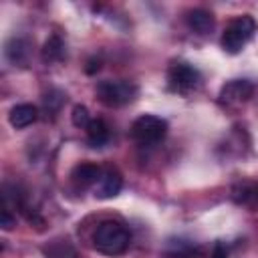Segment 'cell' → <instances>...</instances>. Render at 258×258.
Segmentation results:
<instances>
[{"mask_svg":"<svg viewBox=\"0 0 258 258\" xmlns=\"http://www.w3.org/2000/svg\"><path fill=\"white\" fill-rule=\"evenodd\" d=\"M131 234L129 230L115 220H105L97 226L93 234V246L105 256H119L129 248Z\"/></svg>","mask_w":258,"mask_h":258,"instance_id":"obj_1","label":"cell"},{"mask_svg":"<svg viewBox=\"0 0 258 258\" xmlns=\"http://www.w3.org/2000/svg\"><path fill=\"white\" fill-rule=\"evenodd\" d=\"M256 32V22L250 14H242V16H236L228 22V26L224 28L222 32V46L226 52L230 54H236L240 52L248 40L254 36Z\"/></svg>","mask_w":258,"mask_h":258,"instance_id":"obj_2","label":"cell"},{"mask_svg":"<svg viewBox=\"0 0 258 258\" xmlns=\"http://www.w3.org/2000/svg\"><path fill=\"white\" fill-rule=\"evenodd\" d=\"M97 97L107 107H121L137 97V85L131 81H101L97 85Z\"/></svg>","mask_w":258,"mask_h":258,"instance_id":"obj_3","label":"cell"},{"mask_svg":"<svg viewBox=\"0 0 258 258\" xmlns=\"http://www.w3.org/2000/svg\"><path fill=\"white\" fill-rule=\"evenodd\" d=\"M167 135V121L157 115H141L131 125V137L141 145L159 143Z\"/></svg>","mask_w":258,"mask_h":258,"instance_id":"obj_4","label":"cell"},{"mask_svg":"<svg viewBox=\"0 0 258 258\" xmlns=\"http://www.w3.org/2000/svg\"><path fill=\"white\" fill-rule=\"evenodd\" d=\"M167 81L169 87L177 93H189L194 89H198L202 85V75L196 67L187 64V62H173L169 67L167 73Z\"/></svg>","mask_w":258,"mask_h":258,"instance_id":"obj_5","label":"cell"},{"mask_svg":"<svg viewBox=\"0 0 258 258\" xmlns=\"http://www.w3.org/2000/svg\"><path fill=\"white\" fill-rule=\"evenodd\" d=\"M254 93V85L246 79H236V81H230L222 87L220 91V101L228 107H238L242 103H246Z\"/></svg>","mask_w":258,"mask_h":258,"instance_id":"obj_6","label":"cell"},{"mask_svg":"<svg viewBox=\"0 0 258 258\" xmlns=\"http://www.w3.org/2000/svg\"><path fill=\"white\" fill-rule=\"evenodd\" d=\"M121 187H123L121 173L115 167H107V169H103V173H101V177L93 189H95V196L99 200H111L121 191Z\"/></svg>","mask_w":258,"mask_h":258,"instance_id":"obj_7","label":"cell"},{"mask_svg":"<svg viewBox=\"0 0 258 258\" xmlns=\"http://www.w3.org/2000/svg\"><path fill=\"white\" fill-rule=\"evenodd\" d=\"M101 173H103V169H101L97 163L85 161V163H79V165L73 169L71 177H73V181H75L79 187H91V185L95 187V183L99 181Z\"/></svg>","mask_w":258,"mask_h":258,"instance_id":"obj_8","label":"cell"},{"mask_svg":"<svg viewBox=\"0 0 258 258\" xmlns=\"http://www.w3.org/2000/svg\"><path fill=\"white\" fill-rule=\"evenodd\" d=\"M36 117H38V109L30 103H20V105L12 107L8 113V121L16 129H24V127L32 125L36 121Z\"/></svg>","mask_w":258,"mask_h":258,"instance_id":"obj_9","label":"cell"},{"mask_svg":"<svg viewBox=\"0 0 258 258\" xmlns=\"http://www.w3.org/2000/svg\"><path fill=\"white\" fill-rule=\"evenodd\" d=\"M185 20H187V24H189L191 30L202 32V34H206V32H210L214 28V16H212V12H208L204 8L189 10L187 16H185Z\"/></svg>","mask_w":258,"mask_h":258,"instance_id":"obj_10","label":"cell"},{"mask_svg":"<svg viewBox=\"0 0 258 258\" xmlns=\"http://www.w3.org/2000/svg\"><path fill=\"white\" fill-rule=\"evenodd\" d=\"M87 141L91 147H103L109 141V127L103 119H93L87 127Z\"/></svg>","mask_w":258,"mask_h":258,"instance_id":"obj_11","label":"cell"},{"mask_svg":"<svg viewBox=\"0 0 258 258\" xmlns=\"http://www.w3.org/2000/svg\"><path fill=\"white\" fill-rule=\"evenodd\" d=\"M62 56H64V42H62V38L58 34L48 36L44 46H42V60L46 64H50V62L62 60Z\"/></svg>","mask_w":258,"mask_h":258,"instance_id":"obj_12","label":"cell"},{"mask_svg":"<svg viewBox=\"0 0 258 258\" xmlns=\"http://www.w3.org/2000/svg\"><path fill=\"white\" fill-rule=\"evenodd\" d=\"M24 46H26V44H24L20 38H12V40L6 44V48H4L8 60H10V62H24V56H26V48H24Z\"/></svg>","mask_w":258,"mask_h":258,"instance_id":"obj_13","label":"cell"},{"mask_svg":"<svg viewBox=\"0 0 258 258\" xmlns=\"http://www.w3.org/2000/svg\"><path fill=\"white\" fill-rule=\"evenodd\" d=\"M71 119H73V125H75V127H81V129H87L89 123L93 121L91 115H89V109H87L85 105H75Z\"/></svg>","mask_w":258,"mask_h":258,"instance_id":"obj_14","label":"cell"},{"mask_svg":"<svg viewBox=\"0 0 258 258\" xmlns=\"http://www.w3.org/2000/svg\"><path fill=\"white\" fill-rule=\"evenodd\" d=\"M0 226H2V230H12L16 226V216H12L6 206L0 212Z\"/></svg>","mask_w":258,"mask_h":258,"instance_id":"obj_15","label":"cell"},{"mask_svg":"<svg viewBox=\"0 0 258 258\" xmlns=\"http://www.w3.org/2000/svg\"><path fill=\"white\" fill-rule=\"evenodd\" d=\"M212 258H228V248L224 242H216L212 250Z\"/></svg>","mask_w":258,"mask_h":258,"instance_id":"obj_16","label":"cell"},{"mask_svg":"<svg viewBox=\"0 0 258 258\" xmlns=\"http://www.w3.org/2000/svg\"><path fill=\"white\" fill-rule=\"evenodd\" d=\"M99 69H101V60H99V58H91V60H89V67H87L85 71H87L89 75H93V73H97Z\"/></svg>","mask_w":258,"mask_h":258,"instance_id":"obj_17","label":"cell"}]
</instances>
